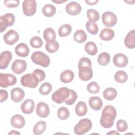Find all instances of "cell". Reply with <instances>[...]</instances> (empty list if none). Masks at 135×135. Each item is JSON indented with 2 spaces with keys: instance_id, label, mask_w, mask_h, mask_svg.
Here are the masks:
<instances>
[{
  "instance_id": "44dd1931",
  "label": "cell",
  "mask_w": 135,
  "mask_h": 135,
  "mask_svg": "<svg viewBox=\"0 0 135 135\" xmlns=\"http://www.w3.org/2000/svg\"><path fill=\"white\" fill-rule=\"evenodd\" d=\"M15 52L16 54L18 56L26 57L29 54L30 49L26 44L21 43L15 47Z\"/></svg>"
},
{
  "instance_id": "b9f144b4",
  "label": "cell",
  "mask_w": 135,
  "mask_h": 135,
  "mask_svg": "<svg viewBox=\"0 0 135 135\" xmlns=\"http://www.w3.org/2000/svg\"><path fill=\"white\" fill-rule=\"evenodd\" d=\"M77 98H78V95L76 92L73 90H70V96L65 101V103L68 105H72L76 100Z\"/></svg>"
},
{
  "instance_id": "bcb514c9",
  "label": "cell",
  "mask_w": 135,
  "mask_h": 135,
  "mask_svg": "<svg viewBox=\"0 0 135 135\" xmlns=\"http://www.w3.org/2000/svg\"><path fill=\"white\" fill-rule=\"evenodd\" d=\"M4 5L9 8H14L19 5L20 1L18 0H13V1H4Z\"/></svg>"
},
{
  "instance_id": "277c9868",
  "label": "cell",
  "mask_w": 135,
  "mask_h": 135,
  "mask_svg": "<svg viewBox=\"0 0 135 135\" xmlns=\"http://www.w3.org/2000/svg\"><path fill=\"white\" fill-rule=\"evenodd\" d=\"M70 94V89L66 87H62L54 92L52 95V100L58 103L61 104L69 97Z\"/></svg>"
},
{
  "instance_id": "60d3db41",
  "label": "cell",
  "mask_w": 135,
  "mask_h": 135,
  "mask_svg": "<svg viewBox=\"0 0 135 135\" xmlns=\"http://www.w3.org/2000/svg\"><path fill=\"white\" fill-rule=\"evenodd\" d=\"M30 44L34 48H40L43 45V41L39 36H34L30 40Z\"/></svg>"
},
{
  "instance_id": "8992f818",
  "label": "cell",
  "mask_w": 135,
  "mask_h": 135,
  "mask_svg": "<svg viewBox=\"0 0 135 135\" xmlns=\"http://www.w3.org/2000/svg\"><path fill=\"white\" fill-rule=\"evenodd\" d=\"M15 20L14 14L12 13H6L0 17V32L2 33L6 30L7 27L12 26Z\"/></svg>"
},
{
  "instance_id": "ffe728a7",
  "label": "cell",
  "mask_w": 135,
  "mask_h": 135,
  "mask_svg": "<svg viewBox=\"0 0 135 135\" xmlns=\"http://www.w3.org/2000/svg\"><path fill=\"white\" fill-rule=\"evenodd\" d=\"M124 44L127 47L133 49L135 47V31L132 30L129 31L126 35L124 40Z\"/></svg>"
},
{
  "instance_id": "ba28073f",
  "label": "cell",
  "mask_w": 135,
  "mask_h": 135,
  "mask_svg": "<svg viewBox=\"0 0 135 135\" xmlns=\"http://www.w3.org/2000/svg\"><path fill=\"white\" fill-rule=\"evenodd\" d=\"M16 83V76L10 73H0V86L2 88H7L14 85Z\"/></svg>"
},
{
  "instance_id": "3957f363",
  "label": "cell",
  "mask_w": 135,
  "mask_h": 135,
  "mask_svg": "<svg viewBox=\"0 0 135 135\" xmlns=\"http://www.w3.org/2000/svg\"><path fill=\"white\" fill-rule=\"evenodd\" d=\"M92 124L91 121L87 118L80 120L79 122L75 126L74 131L76 134L82 135L91 130Z\"/></svg>"
},
{
  "instance_id": "ee69618b",
  "label": "cell",
  "mask_w": 135,
  "mask_h": 135,
  "mask_svg": "<svg viewBox=\"0 0 135 135\" xmlns=\"http://www.w3.org/2000/svg\"><path fill=\"white\" fill-rule=\"evenodd\" d=\"M83 66H89L92 67V63L91 60L86 57H81L78 63V68Z\"/></svg>"
},
{
  "instance_id": "4316f807",
  "label": "cell",
  "mask_w": 135,
  "mask_h": 135,
  "mask_svg": "<svg viewBox=\"0 0 135 135\" xmlns=\"http://www.w3.org/2000/svg\"><path fill=\"white\" fill-rule=\"evenodd\" d=\"M46 123L44 121H40L37 122L33 129V133L35 135L42 134L46 129Z\"/></svg>"
},
{
  "instance_id": "7a4b0ae2",
  "label": "cell",
  "mask_w": 135,
  "mask_h": 135,
  "mask_svg": "<svg viewBox=\"0 0 135 135\" xmlns=\"http://www.w3.org/2000/svg\"><path fill=\"white\" fill-rule=\"evenodd\" d=\"M31 60L34 63L43 67H47L50 63L49 56L41 51L33 52L31 55Z\"/></svg>"
},
{
  "instance_id": "ab89813d",
  "label": "cell",
  "mask_w": 135,
  "mask_h": 135,
  "mask_svg": "<svg viewBox=\"0 0 135 135\" xmlns=\"http://www.w3.org/2000/svg\"><path fill=\"white\" fill-rule=\"evenodd\" d=\"M87 90L90 93H97L100 91V86L96 82H91L86 86Z\"/></svg>"
},
{
  "instance_id": "2e32d148",
  "label": "cell",
  "mask_w": 135,
  "mask_h": 135,
  "mask_svg": "<svg viewBox=\"0 0 135 135\" xmlns=\"http://www.w3.org/2000/svg\"><path fill=\"white\" fill-rule=\"evenodd\" d=\"M36 114L41 118L47 117L50 113V109L49 105L43 102L37 103L36 108Z\"/></svg>"
},
{
  "instance_id": "74e56055",
  "label": "cell",
  "mask_w": 135,
  "mask_h": 135,
  "mask_svg": "<svg viewBox=\"0 0 135 135\" xmlns=\"http://www.w3.org/2000/svg\"><path fill=\"white\" fill-rule=\"evenodd\" d=\"M87 31L92 35H95L99 31V27L97 24L91 21H88L86 23Z\"/></svg>"
},
{
  "instance_id": "7402d4cb",
  "label": "cell",
  "mask_w": 135,
  "mask_h": 135,
  "mask_svg": "<svg viewBox=\"0 0 135 135\" xmlns=\"http://www.w3.org/2000/svg\"><path fill=\"white\" fill-rule=\"evenodd\" d=\"M89 104L91 109L94 110H99L103 105L102 100L98 97H91L89 100Z\"/></svg>"
},
{
  "instance_id": "484cf974",
  "label": "cell",
  "mask_w": 135,
  "mask_h": 135,
  "mask_svg": "<svg viewBox=\"0 0 135 135\" xmlns=\"http://www.w3.org/2000/svg\"><path fill=\"white\" fill-rule=\"evenodd\" d=\"M103 96L107 100H113L117 96V91L113 88H108L103 92Z\"/></svg>"
},
{
  "instance_id": "ac0fdd59",
  "label": "cell",
  "mask_w": 135,
  "mask_h": 135,
  "mask_svg": "<svg viewBox=\"0 0 135 135\" xmlns=\"http://www.w3.org/2000/svg\"><path fill=\"white\" fill-rule=\"evenodd\" d=\"M11 124L14 128L21 129L24 127L25 124V120L22 115L15 114L11 119Z\"/></svg>"
},
{
  "instance_id": "9c48e42d",
  "label": "cell",
  "mask_w": 135,
  "mask_h": 135,
  "mask_svg": "<svg viewBox=\"0 0 135 135\" xmlns=\"http://www.w3.org/2000/svg\"><path fill=\"white\" fill-rule=\"evenodd\" d=\"M102 21L105 26L113 27L117 22V17L112 12H105L102 15Z\"/></svg>"
},
{
  "instance_id": "f1b7e54d",
  "label": "cell",
  "mask_w": 135,
  "mask_h": 135,
  "mask_svg": "<svg viewBox=\"0 0 135 135\" xmlns=\"http://www.w3.org/2000/svg\"><path fill=\"white\" fill-rule=\"evenodd\" d=\"M84 50L90 55H94L98 52V47L96 44L92 41L88 42L85 44Z\"/></svg>"
},
{
  "instance_id": "9a60e30c",
  "label": "cell",
  "mask_w": 135,
  "mask_h": 135,
  "mask_svg": "<svg viewBox=\"0 0 135 135\" xmlns=\"http://www.w3.org/2000/svg\"><path fill=\"white\" fill-rule=\"evenodd\" d=\"M113 62L116 66L124 68L126 66L128 63V58L123 54H116L113 57Z\"/></svg>"
},
{
  "instance_id": "d6a6232c",
  "label": "cell",
  "mask_w": 135,
  "mask_h": 135,
  "mask_svg": "<svg viewBox=\"0 0 135 135\" xmlns=\"http://www.w3.org/2000/svg\"><path fill=\"white\" fill-rule=\"evenodd\" d=\"M110 56L107 52H102L98 57V62L102 66L107 65L110 62Z\"/></svg>"
},
{
  "instance_id": "30bf717a",
  "label": "cell",
  "mask_w": 135,
  "mask_h": 135,
  "mask_svg": "<svg viewBox=\"0 0 135 135\" xmlns=\"http://www.w3.org/2000/svg\"><path fill=\"white\" fill-rule=\"evenodd\" d=\"M3 39L6 44L12 45L18 41L19 35L16 31L11 30L4 34Z\"/></svg>"
},
{
  "instance_id": "8d00e7d4",
  "label": "cell",
  "mask_w": 135,
  "mask_h": 135,
  "mask_svg": "<svg viewBox=\"0 0 135 135\" xmlns=\"http://www.w3.org/2000/svg\"><path fill=\"white\" fill-rule=\"evenodd\" d=\"M86 15L90 21L95 22L99 20L100 15L98 11L93 9H89L86 12Z\"/></svg>"
},
{
  "instance_id": "1f68e13d",
  "label": "cell",
  "mask_w": 135,
  "mask_h": 135,
  "mask_svg": "<svg viewBox=\"0 0 135 135\" xmlns=\"http://www.w3.org/2000/svg\"><path fill=\"white\" fill-rule=\"evenodd\" d=\"M59 43L55 40L47 42L45 44V49L49 53H54L56 52L59 50Z\"/></svg>"
},
{
  "instance_id": "f35d334b",
  "label": "cell",
  "mask_w": 135,
  "mask_h": 135,
  "mask_svg": "<svg viewBox=\"0 0 135 135\" xmlns=\"http://www.w3.org/2000/svg\"><path fill=\"white\" fill-rule=\"evenodd\" d=\"M52 85L49 82L43 83L39 88V92L42 95H47L52 91Z\"/></svg>"
},
{
  "instance_id": "816d5d0a",
  "label": "cell",
  "mask_w": 135,
  "mask_h": 135,
  "mask_svg": "<svg viewBox=\"0 0 135 135\" xmlns=\"http://www.w3.org/2000/svg\"><path fill=\"white\" fill-rule=\"evenodd\" d=\"M52 2L53 3H56V4H61V3H62L66 2V1H59V0H56V1H52Z\"/></svg>"
},
{
  "instance_id": "d4e9b609",
  "label": "cell",
  "mask_w": 135,
  "mask_h": 135,
  "mask_svg": "<svg viewBox=\"0 0 135 135\" xmlns=\"http://www.w3.org/2000/svg\"><path fill=\"white\" fill-rule=\"evenodd\" d=\"M75 112L78 116H83L88 112V108L86 103L83 101L79 102L75 107Z\"/></svg>"
},
{
  "instance_id": "5bb4252c",
  "label": "cell",
  "mask_w": 135,
  "mask_h": 135,
  "mask_svg": "<svg viewBox=\"0 0 135 135\" xmlns=\"http://www.w3.org/2000/svg\"><path fill=\"white\" fill-rule=\"evenodd\" d=\"M12 58V53L9 51H5L1 53L0 56V69H5L7 68Z\"/></svg>"
},
{
  "instance_id": "f907efd6",
  "label": "cell",
  "mask_w": 135,
  "mask_h": 135,
  "mask_svg": "<svg viewBox=\"0 0 135 135\" xmlns=\"http://www.w3.org/2000/svg\"><path fill=\"white\" fill-rule=\"evenodd\" d=\"M107 134H118V135H119L120 134H119V132H117V131H115L112 130L111 131L108 132V133H107Z\"/></svg>"
},
{
  "instance_id": "7c38bea8",
  "label": "cell",
  "mask_w": 135,
  "mask_h": 135,
  "mask_svg": "<svg viewBox=\"0 0 135 135\" xmlns=\"http://www.w3.org/2000/svg\"><path fill=\"white\" fill-rule=\"evenodd\" d=\"M66 12L69 15L75 16L78 15L81 11L82 8L80 4L76 2H71L66 5Z\"/></svg>"
},
{
  "instance_id": "6da1fadb",
  "label": "cell",
  "mask_w": 135,
  "mask_h": 135,
  "mask_svg": "<svg viewBox=\"0 0 135 135\" xmlns=\"http://www.w3.org/2000/svg\"><path fill=\"white\" fill-rule=\"evenodd\" d=\"M117 116V111L112 105H107L103 109L100 118V124L104 128H111Z\"/></svg>"
},
{
  "instance_id": "8fae6325",
  "label": "cell",
  "mask_w": 135,
  "mask_h": 135,
  "mask_svg": "<svg viewBox=\"0 0 135 135\" xmlns=\"http://www.w3.org/2000/svg\"><path fill=\"white\" fill-rule=\"evenodd\" d=\"M26 67L27 64L25 61L17 59L14 61L12 65V70L14 73L20 74L26 70Z\"/></svg>"
},
{
  "instance_id": "c3c4849f",
  "label": "cell",
  "mask_w": 135,
  "mask_h": 135,
  "mask_svg": "<svg viewBox=\"0 0 135 135\" xmlns=\"http://www.w3.org/2000/svg\"><path fill=\"white\" fill-rule=\"evenodd\" d=\"M99 2V1H85V2L90 5H95L96 3H97Z\"/></svg>"
},
{
  "instance_id": "e0dca14e",
  "label": "cell",
  "mask_w": 135,
  "mask_h": 135,
  "mask_svg": "<svg viewBox=\"0 0 135 135\" xmlns=\"http://www.w3.org/2000/svg\"><path fill=\"white\" fill-rule=\"evenodd\" d=\"M11 99L14 102H20L25 97L24 91L20 88H15L11 91Z\"/></svg>"
},
{
  "instance_id": "7dc6e473",
  "label": "cell",
  "mask_w": 135,
  "mask_h": 135,
  "mask_svg": "<svg viewBox=\"0 0 135 135\" xmlns=\"http://www.w3.org/2000/svg\"><path fill=\"white\" fill-rule=\"evenodd\" d=\"M0 94H1V99L0 102H3L5 101L8 98V92L5 90L1 89L0 90Z\"/></svg>"
},
{
  "instance_id": "836d02e7",
  "label": "cell",
  "mask_w": 135,
  "mask_h": 135,
  "mask_svg": "<svg viewBox=\"0 0 135 135\" xmlns=\"http://www.w3.org/2000/svg\"><path fill=\"white\" fill-rule=\"evenodd\" d=\"M72 31V27L70 24H65L62 25L58 30L59 35L61 37H65L69 35Z\"/></svg>"
},
{
  "instance_id": "603a6c76",
  "label": "cell",
  "mask_w": 135,
  "mask_h": 135,
  "mask_svg": "<svg viewBox=\"0 0 135 135\" xmlns=\"http://www.w3.org/2000/svg\"><path fill=\"white\" fill-rule=\"evenodd\" d=\"M74 73L70 70H66L62 72L60 74V80L61 82L68 83L71 82L74 79Z\"/></svg>"
},
{
  "instance_id": "4fadbf2b",
  "label": "cell",
  "mask_w": 135,
  "mask_h": 135,
  "mask_svg": "<svg viewBox=\"0 0 135 135\" xmlns=\"http://www.w3.org/2000/svg\"><path fill=\"white\" fill-rule=\"evenodd\" d=\"M79 69V76L81 80L87 81L90 80L93 76L92 68L89 66H83Z\"/></svg>"
},
{
  "instance_id": "83f0119b",
  "label": "cell",
  "mask_w": 135,
  "mask_h": 135,
  "mask_svg": "<svg viewBox=\"0 0 135 135\" xmlns=\"http://www.w3.org/2000/svg\"><path fill=\"white\" fill-rule=\"evenodd\" d=\"M73 38L76 42L82 43L86 40L87 35L83 30H78L75 32L73 35Z\"/></svg>"
},
{
  "instance_id": "d6986e66",
  "label": "cell",
  "mask_w": 135,
  "mask_h": 135,
  "mask_svg": "<svg viewBox=\"0 0 135 135\" xmlns=\"http://www.w3.org/2000/svg\"><path fill=\"white\" fill-rule=\"evenodd\" d=\"M35 103L32 99H26L21 105V109L22 111L26 114L32 113L34 109Z\"/></svg>"
},
{
  "instance_id": "4dcf8cb0",
  "label": "cell",
  "mask_w": 135,
  "mask_h": 135,
  "mask_svg": "<svg viewBox=\"0 0 135 135\" xmlns=\"http://www.w3.org/2000/svg\"><path fill=\"white\" fill-rule=\"evenodd\" d=\"M43 37L46 42H49L55 40L56 34L52 28L48 27L44 30L43 32Z\"/></svg>"
},
{
  "instance_id": "d590c367",
  "label": "cell",
  "mask_w": 135,
  "mask_h": 135,
  "mask_svg": "<svg viewBox=\"0 0 135 135\" xmlns=\"http://www.w3.org/2000/svg\"><path fill=\"white\" fill-rule=\"evenodd\" d=\"M57 117L62 120H66L70 115V112L68 108L64 107L60 108L57 112Z\"/></svg>"
},
{
  "instance_id": "f6af8a7d",
  "label": "cell",
  "mask_w": 135,
  "mask_h": 135,
  "mask_svg": "<svg viewBox=\"0 0 135 135\" xmlns=\"http://www.w3.org/2000/svg\"><path fill=\"white\" fill-rule=\"evenodd\" d=\"M33 74H34L37 77L40 82L43 81L45 78V73L44 71L39 69H35L34 71H33Z\"/></svg>"
},
{
  "instance_id": "7bdbcfd3",
  "label": "cell",
  "mask_w": 135,
  "mask_h": 135,
  "mask_svg": "<svg viewBox=\"0 0 135 135\" xmlns=\"http://www.w3.org/2000/svg\"><path fill=\"white\" fill-rule=\"evenodd\" d=\"M117 129L119 132H124L128 129L127 122L122 119L119 120L117 122Z\"/></svg>"
},
{
  "instance_id": "52a82bcc",
  "label": "cell",
  "mask_w": 135,
  "mask_h": 135,
  "mask_svg": "<svg viewBox=\"0 0 135 135\" xmlns=\"http://www.w3.org/2000/svg\"><path fill=\"white\" fill-rule=\"evenodd\" d=\"M36 2L35 0L24 1L22 4L23 13L27 16L34 15L36 11Z\"/></svg>"
},
{
  "instance_id": "681fc988",
  "label": "cell",
  "mask_w": 135,
  "mask_h": 135,
  "mask_svg": "<svg viewBox=\"0 0 135 135\" xmlns=\"http://www.w3.org/2000/svg\"><path fill=\"white\" fill-rule=\"evenodd\" d=\"M20 134V133L19 132H17L15 130H12L11 132H9L8 134Z\"/></svg>"
},
{
  "instance_id": "e575fe53",
  "label": "cell",
  "mask_w": 135,
  "mask_h": 135,
  "mask_svg": "<svg viewBox=\"0 0 135 135\" xmlns=\"http://www.w3.org/2000/svg\"><path fill=\"white\" fill-rule=\"evenodd\" d=\"M114 80L118 83H124L128 80V74L124 71H118L114 74Z\"/></svg>"
},
{
  "instance_id": "cb8c5ba5",
  "label": "cell",
  "mask_w": 135,
  "mask_h": 135,
  "mask_svg": "<svg viewBox=\"0 0 135 135\" xmlns=\"http://www.w3.org/2000/svg\"><path fill=\"white\" fill-rule=\"evenodd\" d=\"M114 32L109 28H103L100 33V37L103 41L111 40L114 36Z\"/></svg>"
},
{
  "instance_id": "5b68a950",
  "label": "cell",
  "mask_w": 135,
  "mask_h": 135,
  "mask_svg": "<svg viewBox=\"0 0 135 135\" xmlns=\"http://www.w3.org/2000/svg\"><path fill=\"white\" fill-rule=\"evenodd\" d=\"M39 82L40 81L37 77L33 73L26 74L23 75L21 79V83L22 85L24 86L30 88H36Z\"/></svg>"
},
{
  "instance_id": "f546056e",
  "label": "cell",
  "mask_w": 135,
  "mask_h": 135,
  "mask_svg": "<svg viewBox=\"0 0 135 135\" xmlns=\"http://www.w3.org/2000/svg\"><path fill=\"white\" fill-rule=\"evenodd\" d=\"M56 12V7L52 4H46L42 8L43 15L46 17L53 16Z\"/></svg>"
}]
</instances>
